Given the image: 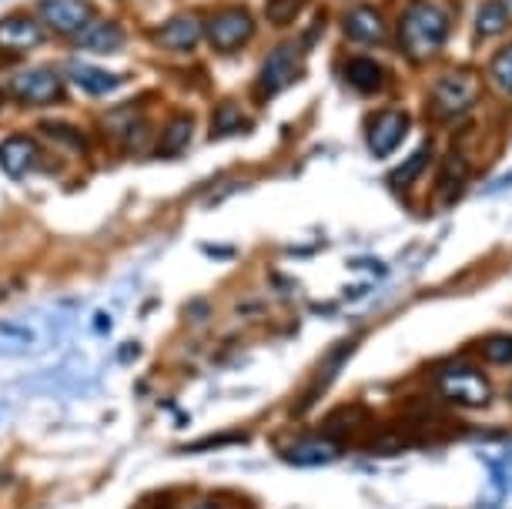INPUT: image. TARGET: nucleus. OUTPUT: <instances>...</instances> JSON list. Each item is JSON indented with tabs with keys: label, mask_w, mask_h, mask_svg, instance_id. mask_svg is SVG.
Segmentation results:
<instances>
[{
	"label": "nucleus",
	"mask_w": 512,
	"mask_h": 509,
	"mask_svg": "<svg viewBox=\"0 0 512 509\" xmlns=\"http://www.w3.org/2000/svg\"><path fill=\"white\" fill-rule=\"evenodd\" d=\"M37 44H44L41 21H34V17H27V14L0 17V51L24 54V51H34Z\"/></svg>",
	"instance_id": "nucleus-9"
},
{
	"label": "nucleus",
	"mask_w": 512,
	"mask_h": 509,
	"mask_svg": "<svg viewBox=\"0 0 512 509\" xmlns=\"http://www.w3.org/2000/svg\"><path fill=\"white\" fill-rule=\"evenodd\" d=\"M345 81H349L355 91L375 94L385 84V71L372 57H352V61H345Z\"/></svg>",
	"instance_id": "nucleus-15"
},
{
	"label": "nucleus",
	"mask_w": 512,
	"mask_h": 509,
	"mask_svg": "<svg viewBox=\"0 0 512 509\" xmlns=\"http://www.w3.org/2000/svg\"><path fill=\"white\" fill-rule=\"evenodd\" d=\"M342 31L349 41L355 44H382L385 41V21H382V14L375 11V7H352L349 14H345V21H342Z\"/></svg>",
	"instance_id": "nucleus-11"
},
{
	"label": "nucleus",
	"mask_w": 512,
	"mask_h": 509,
	"mask_svg": "<svg viewBox=\"0 0 512 509\" xmlns=\"http://www.w3.org/2000/svg\"><path fill=\"white\" fill-rule=\"evenodd\" d=\"M405 134H409V114H405V111H379V114H372L365 138H369L372 155L385 158V155H392V151L399 148Z\"/></svg>",
	"instance_id": "nucleus-8"
},
{
	"label": "nucleus",
	"mask_w": 512,
	"mask_h": 509,
	"mask_svg": "<svg viewBox=\"0 0 512 509\" xmlns=\"http://www.w3.org/2000/svg\"><path fill=\"white\" fill-rule=\"evenodd\" d=\"M439 392L452 402H459V406H469V409H479L486 406L492 399V386L489 379L482 376L476 366H449L442 372V382H439Z\"/></svg>",
	"instance_id": "nucleus-3"
},
{
	"label": "nucleus",
	"mask_w": 512,
	"mask_h": 509,
	"mask_svg": "<svg viewBox=\"0 0 512 509\" xmlns=\"http://www.w3.org/2000/svg\"><path fill=\"white\" fill-rule=\"evenodd\" d=\"M509 24H512V14L506 4H499V0H486V4L479 7V14H476L479 37H496L506 31Z\"/></svg>",
	"instance_id": "nucleus-18"
},
{
	"label": "nucleus",
	"mask_w": 512,
	"mask_h": 509,
	"mask_svg": "<svg viewBox=\"0 0 512 509\" xmlns=\"http://www.w3.org/2000/svg\"><path fill=\"white\" fill-rule=\"evenodd\" d=\"M191 134H195V118H191V114H181V118L168 121V128H164L161 141H158L161 155H175V151H181L191 141Z\"/></svg>",
	"instance_id": "nucleus-19"
},
{
	"label": "nucleus",
	"mask_w": 512,
	"mask_h": 509,
	"mask_svg": "<svg viewBox=\"0 0 512 509\" xmlns=\"http://www.w3.org/2000/svg\"><path fill=\"white\" fill-rule=\"evenodd\" d=\"M37 158V144L27 134H11V138L0 141V168L7 175H24Z\"/></svg>",
	"instance_id": "nucleus-14"
},
{
	"label": "nucleus",
	"mask_w": 512,
	"mask_h": 509,
	"mask_svg": "<svg viewBox=\"0 0 512 509\" xmlns=\"http://www.w3.org/2000/svg\"><path fill=\"white\" fill-rule=\"evenodd\" d=\"M37 14H41V21L54 34L67 37V34H81L94 21V4L91 0H41Z\"/></svg>",
	"instance_id": "nucleus-5"
},
{
	"label": "nucleus",
	"mask_w": 512,
	"mask_h": 509,
	"mask_svg": "<svg viewBox=\"0 0 512 509\" xmlns=\"http://www.w3.org/2000/svg\"><path fill=\"white\" fill-rule=\"evenodd\" d=\"M449 37V17L442 7L429 0H415L399 21V44L409 57H429L436 54Z\"/></svg>",
	"instance_id": "nucleus-1"
},
{
	"label": "nucleus",
	"mask_w": 512,
	"mask_h": 509,
	"mask_svg": "<svg viewBox=\"0 0 512 509\" xmlns=\"http://www.w3.org/2000/svg\"><path fill=\"white\" fill-rule=\"evenodd\" d=\"M77 47L91 54H114L124 47V27L114 21H91L77 34Z\"/></svg>",
	"instance_id": "nucleus-13"
},
{
	"label": "nucleus",
	"mask_w": 512,
	"mask_h": 509,
	"mask_svg": "<svg viewBox=\"0 0 512 509\" xmlns=\"http://www.w3.org/2000/svg\"><path fill=\"white\" fill-rule=\"evenodd\" d=\"M489 74H492V81H496L502 91L512 94V44H506L496 57H492Z\"/></svg>",
	"instance_id": "nucleus-24"
},
{
	"label": "nucleus",
	"mask_w": 512,
	"mask_h": 509,
	"mask_svg": "<svg viewBox=\"0 0 512 509\" xmlns=\"http://www.w3.org/2000/svg\"><path fill=\"white\" fill-rule=\"evenodd\" d=\"M482 355L499 366H512V335H492L482 342Z\"/></svg>",
	"instance_id": "nucleus-25"
},
{
	"label": "nucleus",
	"mask_w": 512,
	"mask_h": 509,
	"mask_svg": "<svg viewBox=\"0 0 512 509\" xmlns=\"http://www.w3.org/2000/svg\"><path fill=\"white\" fill-rule=\"evenodd\" d=\"M305 4L308 0H268L265 4V14H268V21L272 24H292L298 14L305 11Z\"/></svg>",
	"instance_id": "nucleus-23"
},
{
	"label": "nucleus",
	"mask_w": 512,
	"mask_h": 509,
	"mask_svg": "<svg viewBox=\"0 0 512 509\" xmlns=\"http://www.w3.org/2000/svg\"><path fill=\"white\" fill-rule=\"evenodd\" d=\"M342 456L332 439H322V436H312V439H298L295 446L282 449V459L292 466H328Z\"/></svg>",
	"instance_id": "nucleus-12"
},
{
	"label": "nucleus",
	"mask_w": 512,
	"mask_h": 509,
	"mask_svg": "<svg viewBox=\"0 0 512 509\" xmlns=\"http://www.w3.org/2000/svg\"><path fill=\"white\" fill-rule=\"evenodd\" d=\"M41 134H47V138H54V141L67 144V148H74V151H88V138H84V131H77L74 124L44 121V124H41Z\"/></svg>",
	"instance_id": "nucleus-22"
},
{
	"label": "nucleus",
	"mask_w": 512,
	"mask_h": 509,
	"mask_svg": "<svg viewBox=\"0 0 512 509\" xmlns=\"http://www.w3.org/2000/svg\"><path fill=\"white\" fill-rule=\"evenodd\" d=\"M201 31H205L208 44L215 51H238L251 41L255 34V17H251L245 7H231V11H218L211 14L208 21H201Z\"/></svg>",
	"instance_id": "nucleus-2"
},
{
	"label": "nucleus",
	"mask_w": 512,
	"mask_h": 509,
	"mask_svg": "<svg viewBox=\"0 0 512 509\" xmlns=\"http://www.w3.org/2000/svg\"><path fill=\"white\" fill-rule=\"evenodd\" d=\"M191 509H221V506L215 503V499H201V503H195Z\"/></svg>",
	"instance_id": "nucleus-26"
},
{
	"label": "nucleus",
	"mask_w": 512,
	"mask_h": 509,
	"mask_svg": "<svg viewBox=\"0 0 512 509\" xmlns=\"http://www.w3.org/2000/svg\"><path fill=\"white\" fill-rule=\"evenodd\" d=\"M298 47L292 44H278L272 54L265 57L262 64V74H258V91H262V98H272V94H278L282 88H288L298 74Z\"/></svg>",
	"instance_id": "nucleus-7"
},
{
	"label": "nucleus",
	"mask_w": 512,
	"mask_h": 509,
	"mask_svg": "<svg viewBox=\"0 0 512 509\" xmlns=\"http://www.w3.org/2000/svg\"><path fill=\"white\" fill-rule=\"evenodd\" d=\"M11 91H14V98H21L24 104H54L64 98L61 74H57L54 67H27V71L14 74Z\"/></svg>",
	"instance_id": "nucleus-4"
},
{
	"label": "nucleus",
	"mask_w": 512,
	"mask_h": 509,
	"mask_svg": "<svg viewBox=\"0 0 512 509\" xmlns=\"http://www.w3.org/2000/svg\"><path fill=\"white\" fill-rule=\"evenodd\" d=\"M466 181H469V165L459 155H449L446 168H442V178H439V191H436L439 205H456Z\"/></svg>",
	"instance_id": "nucleus-16"
},
{
	"label": "nucleus",
	"mask_w": 512,
	"mask_h": 509,
	"mask_svg": "<svg viewBox=\"0 0 512 509\" xmlns=\"http://www.w3.org/2000/svg\"><path fill=\"white\" fill-rule=\"evenodd\" d=\"M245 128V114L235 101H225L218 104L215 118H211V138H228V134H238Z\"/></svg>",
	"instance_id": "nucleus-20"
},
{
	"label": "nucleus",
	"mask_w": 512,
	"mask_h": 509,
	"mask_svg": "<svg viewBox=\"0 0 512 509\" xmlns=\"http://www.w3.org/2000/svg\"><path fill=\"white\" fill-rule=\"evenodd\" d=\"M71 81L81 91L94 94V98H98V94H111L121 84L118 74H108V71H101V67H88V64H74L71 67Z\"/></svg>",
	"instance_id": "nucleus-17"
},
{
	"label": "nucleus",
	"mask_w": 512,
	"mask_h": 509,
	"mask_svg": "<svg viewBox=\"0 0 512 509\" xmlns=\"http://www.w3.org/2000/svg\"><path fill=\"white\" fill-rule=\"evenodd\" d=\"M201 34H205L201 31V17L178 14L154 31V41H158L161 47H168V51H191V47L201 41Z\"/></svg>",
	"instance_id": "nucleus-10"
},
{
	"label": "nucleus",
	"mask_w": 512,
	"mask_h": 509,
	"mask_svg": "<svg viewBox=\"0 0 512 509\" xmlns=\"http://www.w3.org/2000/svg\"><path fill=\"white\" fill-rule=\"evenodd\" d=\"M476 74L469 71H449L442 74L436 81V88H432V104H436L439 114H462L466 108H472V101H476Z\"/></svg>",
	"instance_id": "nucleus-6"
},
{
	"label": "nucleus",
	"mask_w": 512,
	"mask_h": 509,
	"mask_svg": "<svg viewBox=\"0 0 512 509\" xmlns=\"http://www.w3.org/2000/svg\"><path fill=\"white\" fill-rule=\"evenodd\" d=\"M429 158H432V148H429V144H422V148L415 151V155H412L409 161H405L402 168H395V171H392V175H389V185H392L395 191H402L405 185H412V181L425 171V165H429Z\"/></svg>",
	"instance_id": "nucleus-21"
}]
</instances>
